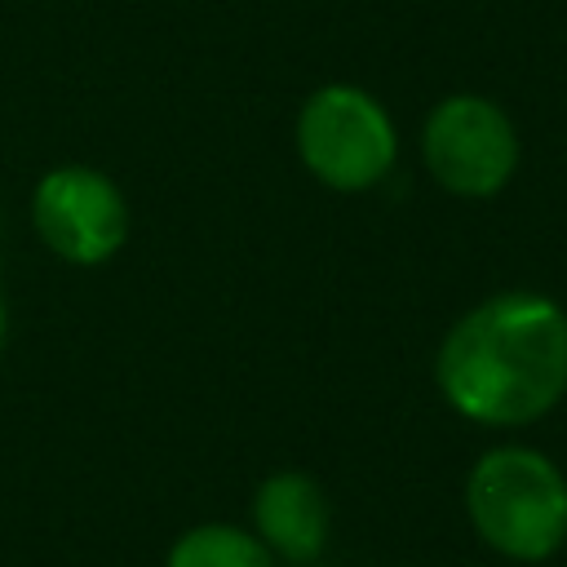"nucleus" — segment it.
<instances>
[{"label":"nucleus","mask_w":567,"mask_h":567,"mask_svg":"<svg viewBox=\"0 0 567 567\" xmlns=\"http://www.w3.org/2000/svg\"><path fill=\"white\" fill-rule=\"evenodd\" d=\"M297 155L319 186L363 195L394 173L399 128L377 93L359 84H323L297 111Z\"/></svg>","instance_id":"nucleus-3"},{"label":"nucleus","mask_w":567,"mask_h":567,"mask_svg":"<svg viewBox=\"0 0 567 567\" xmlns=\"http://www.w3.org/2000/svg\"><path fill=\"white\" fill-rule=\"evenodd\" d=\"M474 536L509 563H545L567 545V474L540 447L496 443L465 474Z\"/></svg>","instance_id":"nucleus-2"},{"label":"nucleus","mask_w":567,"mask_h":567,"mask_svg":"<svg viewBox=\"0 0 567 567\" xmlns=\"http://www.w3.org/2000/svg\"><path fill=\"white\" fill-rule=\"evenodd\" d=\"M4 341H9V306H4V292H0V354H4Z\"/></svg>","instance_id":"nucleus-8"},{"label":"nucleus","mask_w":567,"mask_h":567,"mask_svg":"<svg viewBox=\"0 0 567 567\" xmlns=\"http://www.w3.org/2000/svg\"><path fill=\"white\" fill-rule=\"evenodd\" d=\"M164 567H279V558L252 536V527L213 518L186 527L168 545Z\"/></svg>","instance_id":"nucleus-7"},{"label":"nucleus","mask_w":567,"mask_h":567,"mask_svg":"<svg viewBox=\"0 0 567 567\" xmlns=\"http://www.w3.org/2000/svg\"><path fill=\"white\" fill-rule=\"evenodd\" d=\"M518 128L509 111L483 93H447L421 124L425 173L456 199H492L518 173Z\"/></svg>","instance_id":"nucleus-4"},{"label":"nucleus","mask_w":567,"mask_h":567,"mask_svg":"<svg viewBox=\"0 0 567 567\" xmlns=\"http://www.w3.org/2000/svg\"><path fill=\"white\" fill-rule=\"evenodd\" d=\"M31 226L40 244L71 266H102L128 239V199L102 168L58 164L31 190Z\"/></svg>","instance_id":"nucleus-5"},{"label":"nucleus","mask_w":567,"mask_h":567,"mask_svg":"<svg viewBox=\"0 0 567 567\" xmlns=\"http://www.w3.org/2000/svg\"><path fill=\"white\" fill-rule=\"evenodd\" d=\"M252 536L279 563H315L332 540V496L306 470H275L252 487Z\"/></svg>","instance_id":"nucleus-6"},{"label":"nucleus","mask_w":567,"mask_h":567,"mask_svg":"<svg viewBox=\"0 0 567 567\" xmlns=\"http://www.w3.org/2000/svg\"><path fill=\"white\" fill-rule=\"evenodd\" d=\"M0 230H4V208H0Z\"/></svg>","instance_id":"nucleus-9"},{"label":"nucleus","mask_w":567,"mask_h":567,"mask_svg":"<svg viewBox=\"0 0 567 567\" xmlns=\"http://www.w3.org/2000/svg\"><path fill=\"white\" fill-rule=\"evenodd\" d=\"M443 403L483 430H523L567 399V310L545 292H492L439 341Z\"/></svg>","instance_id":"nucleus-1"}]
</instances>
